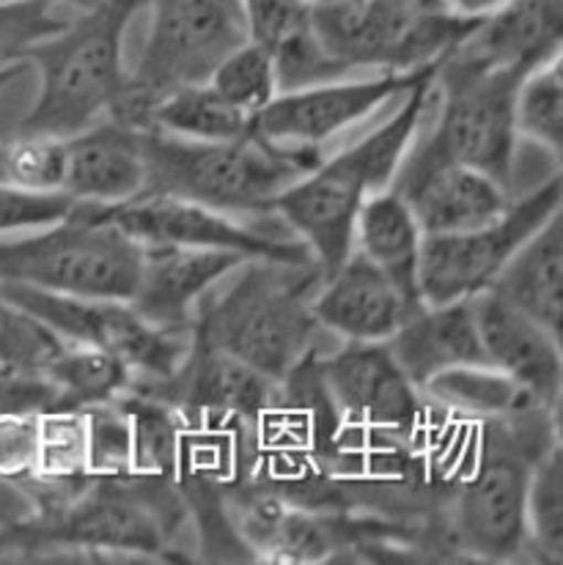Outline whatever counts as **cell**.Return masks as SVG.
<instances>
[{"label":"cell","mask_w":563,"mask_h":565,"mask_svg":"<svg viewBox=\"0 0 563 565\" xmlns=\"http://www.w3.org/2000/svg\"><path fill=\"white\" fill-rule=\"evenodd\" d=\"M146 190L184 198L231 217H269L275 198L325 160L247 132L236 140H184L144 129Z\"/></svg>","instance_id":"cell-4"},{"label":"cell","mask_w":563,"mask_h":565,"mask_svg":"<svg viewBox=\"0 0 563 565\" xmlns=\"http://www.w3.org/2000/svg\"><path fill=\"white\" fill-rule=\"evenodd\" d=\"M242 541L269 563H322L333 555V533L314 513L278 497H251L242 505Z\"/></svg>","instance_id":"cell-24"},{"label":"cell","mask_w":563,"mask_h":565,"mask_svg":"<svg viewBox=\"0 0 563 565\" xmlns=\"http://www.w3.org/2000/svg\"><path fill=\"white\" fill-rule=\"evenodd\" d=\"M242 11L247 20V33L253 42L267 44L269 50L302 28L311 14L308 0H242Z\"/></svg>","instance_id":"cell-37"},{"label":"cell","mask_w":563,"mask_h":565,"mask_svg":"<svg viewBox=\"0 0 563 565\" xmlns=\"http://www.w3.org/2000/svg\"><path fill=\"white\" fill-rule=\"evenodd\" d=\"M64 341L0 294V365L25 374H42Z\"/></svg>","instance_id":"cell-32"},{"label":"cell","mask_w":563,"mask_h":565,"mask_svg":"<svg viewBox=\"0 0 563 565\" xmlns=\"http://www.w3.org/2000/svg\"><path fill=\"white\" fill-rule=\"evenodd\" d=\"M421 308L424 302L407 297L358 250L325 275L311 302L314 319L322 330L358 343L387 341Z\"/></svg>","instance_id":"cell-16"},{"label":"cell","mask_w":563,"mask_h":565,"mask_svg":"<svg viewBox=\"0 0 563 565\" xmlns=\"http://www.w3.org/2000/svg\"><path fill=\"white\" fill-rule=\"evenodd\" d=\"M144 129L184 140H236L251 132V116L236 110L210 83H195L157 99L146 113Z\"/></svg>","instance_id":"cell-27"},{"label":"cell","mask_w":563,"mask_h":565,"mask_svg":"<svg viewBox=\"0 0 563 565\" xmlns=\"http://www.w3.org/2000/svg\"><path fill=\"white\" fill-rule=\"evenodd\" d=\"M140 264L144 245L94 203H75L64 220L25 239H0V282H25L70 297L129 302Z\"/></svg>","instance_id":"cell-6"},{"label":"cell","mask_w":563,"mask_h":565,"mask_svg":"<svg viewBox=\"0 0 563 565\" xmlns=\"http://www.w3.org/2000/svg\"><path fill=\"white\" fill-rule=\"evenodd\" d=\"M149 0H99L77 11L59 33L28 50L39 72V96L17 132L66 140L110 116L124 92V33Z\"/></svg>","instance_id":"cell-3"},{"label":"cell","mask_w":563,"mask_h":565,"mask_svg":"<svg viewBox=\"0 0 563 565\" xmlns=\"http://www.w3.org/2000/svg\"><path fill=\"white\" fill-rule=\"evenodd\" d=\"M563 0H511L484 17L456 53L487 66L537 70L561 55Z\"/></svg>","instance_id":"cell-21"},{"label":"cell","mask_w":563,"mask_h":565,"mask_svg":"<svg viewBox=\"0 0 563 565\" xmlns=\"http://www.w3.org/2000/svg\"><path fill=\"white\" fill-rule=\"evenodd\" d=\"M42 376L55 393L53 412H88L94 406L113 404L135 384L127 363L99 349L72 347V343H64Z\"/></svg>","instance_id":"cell-26"},{"label":"cell","mask_w":563,"mask_h":565,"mask_svg":"<svg viewBox=\"0 0 563 565\" xmlns=\"http://www.w3.org/2000/svg\"><path fill=\"white\" fill-rule=\"evenodd\" d=\"M514 310L561 338L563 321V217H550L522 242L487 288Z\"/></svg>","instance_id":"cell-22"},{"label":"cell","mask_w":563,"mask_h":565,"mask_svg":"<svg viewBox=\"0 0 563 565\" xmlns=\"http://www.w3.org/2000/svg\"><path fill=\"white\" fill-rule=\"evenodd\" d=\"M210 86L223 99H229L236 110L245 116H256L262 107L278 94V77H275L273 50L262 42L247 39L245 44L229 53L212 72Z\"/></svg>","instance_id":"cell-30"},{"label":"cell","mask_w":563,"mask_h":565,"mask_svg":"<svg viewBox=\"0 0 563 565\" xmlns=\"http://www.w3.org/2000/svg\"><path fill=\"white\" fill-rule=\"evenodd\" d=\"M470 308L487 363L525 387L544 409L559 412L563 387L561 338L492 291L470 297Z\"/></svg>","instance_id":"cell-17"},{"label":"cell","mask_w":563,"mask_h":565,"mask_svg":"<svg viewBox=\"0 0 563 565\" xmlns=\"http://www.w3.org/2000/svg\"><path fill=\"white\" fill-rule=\"evenodd\" d=\"M240 264H245V258L225 250L144 245L140 278L129 305L162 330H193L195 308L204 294Z\"/></svg>","instance_id":"cell-18"},{"label":"cell","mask_w":563,"mask_h":565,"mask_svg":"<svg viewBox=\"0 0 563 565\" xmlns=\"http://www.w3.org/2000/svg\"><path fill=\"white\" fill-rule=\"evenodd\" d=\"M429 70V66H426ZM426 70L399 75L380 72L369 81H333L322 86L280 92L251 116V132L284 149H317L380 110L391 96L407 92Z\"/></svg>","instance_id":"cell-15"},{"label":"cell","mask_w":563,"mask_h":565,"mask_svg":"<svg viewBox=\"0 0 563 565\" xmlns=\"http://www.w3.org/2000/svg\"><path fill=\"white\" fill-rule=\"evenodd\" d=\"M231 275L195 308L193 338L280 382L314 352L311 302L325 273L314 262H245Z\"/></svg>","instance_id":"cell-2"},{"label":"cell","mask_w":563,"mask_h":565,"mask_svg":"<svg viewBox=\"0 0 563 565\" xmlns=\"http://www.w3.org/2000/svg\"><path fill=\"white\" fill-rule=\"evenodd\" d=\"M435 70L429 66L404 92V102L385 124L343 149L341 154L319 162L314 171L297 179L275 198L273 214L311 250L325 275L352 253L354 217L365 198L391 188V179L413 143L435 96Z\"/></svg>","instance_id":"cell-1"},{"label":"cell","mask_w":563,"mask_h":565,"mask_svg":"<svg viewBox=\"0 0 563 565\" xmlns=\"http://www.w3.org/2000/svg\"><path fill=\"white\" fill-rule=\"evenodd\" d=\"M64 140L20 135L0 143V184L28 192H64Z\"/></svg>","instance_id":"cell-31"},{"label":"cell","mask_w":563,"mask_h":565,"mask_svg":"<svg viewBox=\"0 0 563 565\" xmlns=\"http://www.w3.org/2000/svg\"><path fill=\"white\" fill-rule=\"evenodd\" d=\"M484 428L472 470L456 491V544L481 561H509L525 550V489L533 459L559 439V412L531 409Z\"/></svg>","instance_id":"cell-5"},{"label":"cell","mask_w":563,"mask_h":565,"mask_svg":"<svg viewBox=\"0 0 563 565\" xmlns=\"http://www.w3.org/2000/svg\"><path fill=\"white\" fill-rule=\"evenodd\" d=\"M391 190L402 195L424 234H454L500 217L514 198L495 179L465 162L450 160L429 132H415L404 151Z\"/></svg>","instance_id":"cell-14"},{"label":"cell","mask_w":563,"mask_h":565,"mask_svg":"<svg viewBox=\"0 0 563 565\" xmlns=\"http://www.w3.org/2000/svg\"><path fill=\"white\" fill-rule=\"evenodd\" d=\"M308 3H349V0H308Z\"/></svg>","instance_id":"cell-44"},{"label":"cell","mask_w":563,"mask_h":565,"mask_svg":"<svg viewBox=\"0 0 563 565\" xmlns=\"http://www.w3.org/2000/svg\"><path fill=\"white\" fill-rule=\"evenodd\" d=\"M31 513L33 502L31 497L25 494V489L0 478V524H3V527H14V524L25 522Z\"/></svg>","instance_id":"cell-39"},{"label":"cell","mask_w":563,"mask_h":565,"mask_svg":"<svg viewBox=\"0 0 563 565\" xmlns=\"http://www.w3.org/2000/svg\"><path fill=\"white\" fill-rule=\"evenodd\" d=\"M522 66H487L450 53L435 70V92L440 94V116L429 138L450 160L487 173L503 190L514 192L517 138L514 99Z\"/></svg>","instance_id":"cell-9"},{"label":"cell","mask_w":563,"mask_h":565,"mask_svg":"<svg viewBox=\"0 0 563 565\" xmlns=\"http://www.w3.org/2000/svg\"><path fill=\"white\" fill-rule=\"evenodd\" d=\"M563 179L539 184L506 206L500 217L454 234H424L418 262V291L424 305H448L487 291L528 236L561 212Z\"/></svg>","instance_id":"cell-11"},{"label":"cell","mask_w":563,"mask_h":565,"mask_svg":"<svg viewBox=\"0 0 563 565\" xmlns=\"http://www.w3.org/2000/svg\"><path fill=\"white\" fill-rule=\"evenodd\" d=\"M64 190L75 203L118 206L146 190L144 129L105 118L64 140Z\"/></svg>","instance_id":"cell-19"},{"label":"cell","mask_w":563,"mask_h":565,"mask_svg":"<svg viewBox=\"0 0 563 565\" xmlns=\"http://www.w3.org/2000/svg\"><path fill=\"white\" fill-rule=\"evenodd\" d=\"M421 393L429 404L472 420H503L522 412L544 409L525 387L492 365H456L440 371L421 387Z\"/></svg>","instance_id":"cell-25"},{"label":"cell","mask_w":563,"mask_h":565,"mask_svg":"<svg viewBox=\"0 0 563 565\" xmlns=\"http://www.w3.org/2000/svg\"><path fill=\"white\" fill-rule=\"evenodd\" d=\"M149 36L108 118L144 129L146 113L182 86L210 83L229 53L251 39L242 0H149Z\"/></svg>","instance_id":"cell-7"},{"label":"cell","mask_w":563,"mask_h":565,"mask_svg":"<svg viewBox=\"0 0 563 565\" xmlns=\"http://www.w3.org/2000/svg\"><path fill=\"white\" fill-rule=\"evenodd\" d=\"M273 58L275 77H278V94L343 81V75H349L347 66L338 64L333 55H328V50L314 36L311 20L286 39H280L273 47Z\"/></svg>","instance_id":"cell-33"},{"label":"cell","mask_w":563,"mask_h":565,"mask_svg":"<svg viewBox=\"0 0 563 565\" xmlns=\"http://www.w3.org/2000/svg\"><path fill=\"white\" fill-rule=\"evenodd\" d=\"M506 3H511V0H446L448 11L459 17H470V20H484V17L503 9Z\"/></svg>","instance_id":"cell-40"},{"label":"cell","mask_w":563,"mask_h":565,"mask_svg":"<svg viewBox=\"0 0 563 565\" xmlns=\"http://www.w3.org/2000/svg\"><path fill=\"white\" fill-rule=\"evenodd\" d=\"M103 214L140 245L225 250L236 253L245 262H314L311 250L286 231L275 234L258 225L240 223L231 214L215 212L184 198L162 195V192H144L118 206H103Z\"/></svg>","instance_id":"cell-12"},{"label":"cell","mask_w":563,"mask_h":565,"mask_svg":"<svg viewBox=\"0 0 563 565\" xmlns=\"http://www.w3.org/2000/svg\"><path fill=\"white\" fill-rule=\"evenodd\" d=\"M421 242L424 231L396 190L385 188L365 198L354 217L352 250L380 267L415 302H424L418 291Z\"/></svg>","instance_id":"cell-23"},{"label":"cell","mask_w":563,"mask_h":565,"mask_svg":"<svg viewBox=\"0 0 563 565\" xmlns=\"http://www.w3.org/2000/svg\"><path fill=\"white\" fill-rule=\"evenodd\" d=\"M319 374L341 420L374 437H413L429 415L426 395L404 376L385 341H347L319 358Z\"/></svg>","instance_id":"cell-13"},{"label":"cell","mask_w":563,"mask_h":565,"mask_svg":"<svg viewBox=\"0 0 563 565\" xmlns=\"http://www.w3.org/2000/svg\"><path fill=\"white\" fill-rule=\"evenodd\" d=\"M517 138L533 140L553 157L555 168L563 160V66L561 55L544 61L522 77L514 99Z\"/></svg>","instance_id":"cell-28"},{"label":"cell","mask_w":563,"mask_h":565,"mask_svg":"<svg viewBox=\"0 0 563 565\" xmlns=\"http://www.w3.org/2000/svg\"><path fill=\"white\" fill-rule=\"evenodd\" d=\"M70 17L47 0H0V70L28 64V50L59 33Z\"/></svg>","instance_id":"cell-34"},{"label":"cell","mask_w":563,"mask_h":565,"mask_svg":"<svg viewBox=\"0 0 563 565\" xmlns=\"http://www.w3.org/2000/svg\"><path fill=\"white\" fill-rule=\"evenodd\" d=\"M42 412H9L0 415V478L28 483L36 475Z\"/></svg>","instance_id":"cell-35"},{"label":"cell","mask_w":563,"mask_h":565,"mask_svg":"<svg viewBox=\"0 0 563 565\" xmlns=\"http://www.w3.org/2000/svg\"><path fill=\"white\" fill-rule=\"evenodd\" d=\"M47 3L59 6V9H70L72 14H77V11L94 9V6H97L99 0H47Z\"/></svg>","instance_id":"cell-42"},{"label":"cell","mask_w":563,"mask_h":565,"mask_svg":"<svg viewBox=\"0 0 563 565\" xmlns=\"http://www.w3.org/2000/svg\"><path fill=\"white\" fill-rule=\"evenodd\" d=\"M75 209L66 192H28L0 184V234L47 228Z\"/></svg>","instance_id":"cell-36"},{"label":"cell","mask_w":563,"mask_h":565,"mask_svg":"<svg viewBox=\"0 0 563 565\" xmlns=\"http://www.w3.org/2000/svg\"><path fill=\"white\" fill-rule=\"evenodd\" d=\"M0 294L50 327L64 343L99 349L127 363L135 376L132 387L168 382L193 347V330L149 324L124 299L70 297L25 282H0Z\"/></svg>","instance_id":"cell-10"},{"label":"cell","mask_w":563,"mask_h":565,"mask_svg":"<svg viewBox=\"0 0 563 565\" xmlns=\"http://www.w3.org/2000/svg\"><path fill=\"white\" fill-rule=\"evenodd\" d=\"M25 70H28V64H17V66H9V70H0V88H6L9 83H14Z\"/></svg>","instance_id":"cell-43"},{"label":"cell","mask_w":563,"mask_h":565,"mask_svg":"<svg viewBox=\"0 0 563 565\" xmlns=\"http://www.w3.org/2000/svg\"><path fill=\"white\" fill-rule=\"evenodd\" d=\"M55 393L42 374H25L0 365V415L9 412H53Z\"/></svg>","instance_id":"cell-38"},{"label":"cell","mask_w":563,"mask_h":565,"mask_svg":"<svg viewBox=\"0 0 563 565\" xmlns=\"http://www.w3.org/2000/svg\"><path fill=\"white\" fill-rule=\"evenodd\" d=\"M525 544L544 561H563V459L561 439L533 459L525 489Z\"/></svg>","instance_id":"cell-29"},{"label":"cell","mask_w":563,"mask_h":565,"mask_svg":"<svg viewBox=\"0 0 563 565\" xmlns=\"http://www.w3.org/2000/svg\"><path fill=\"white\" fill-rule=\"evenodd\" d=\"M385 347L418 390L435 374L456 365H489L470 299L424 305L387 338Z\"/></svg>","instance_id":"cell-20"},{"label":"cell","mask_w":563,"mask_h":565,"mask_svg":"<svg viewBox=\"0 0 563 565\" xmlns=\"http://www.w3.org/2000/svg\"><path fill=\"white\" fill-rule=\"evenodd\" d=\"M391 9L402 11L407 17H418V14H432V11H446V0H382Z\"/></svg>","instance_id":"cell-41"},{"label":"cell","mask_w":563,"mask_h":565,"mask_svg":"<svg viewBox=\"0 0 563 565\" xmlns=\"http://www.w3.org/2000/svg\"><path fill=\"white\" fill-rule=\"evenodd\" d=\"M179 491L155 478H92L59 505L36 508L9 530L22 544H64L160 555L177 527Z\"/></svg>","instance_id":"cell-8"}]
</instances>
